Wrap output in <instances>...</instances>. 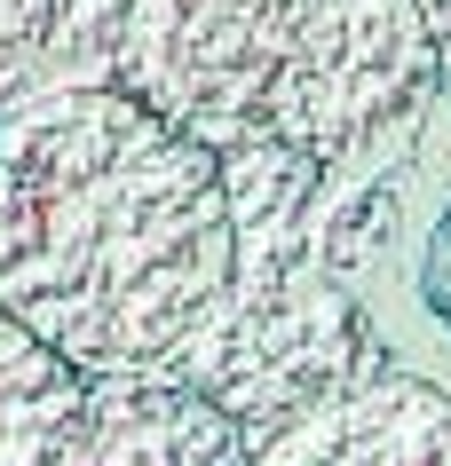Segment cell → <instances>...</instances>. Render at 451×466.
Here are the masks:
<instances>
[{
	"label": "cell",
	"instance_id": "2",
	"mask_svg": "<svg viewBox=\"0 0 451 466\" xmlns=\"http://www.w3.org/2000/svg\"><path fill=\"white\" fill-rule=\"evenodd\" d=\"M119 87L214 158L293 143L317 167L404 158L444 96L420 0H135Z\"/></svg>",
	"mask_w": 451,
	"mask_h": 466
},
{
	"label": "cell",
	"instance_id": "3",
	"mask_svg": "<svg viewBox=\"0 0 451 466\" xmlns=\"http://www.w3.org/2000/svg\"><path fill=\"white\" fill-rule=\"evenodd\" d=\"M64 466H253V451L206 388H190L175 364H150L87 371Z\"/></svg>",
	"mask_w": 451,
	"mask_h": 466
},
{
	"label": "cell",
	"instance_id": "6",
	"mask_svg": "<svg viewBox=\"0 0 451 466\" xmlns=\"http://www.w3.org/2000/svg\"><path fill=\"white\" fill-rule=\"evenodd\" d=\"M87 371H72L40 332L0 309V466H64Z\"/></svg>",
	"mask_w": 451,
	"mask_h": 466
},
{
	"label": "cell",
	"instance_id": "4",
	"mask_svg": "<svg viewBox=\"0 0 451 466\" xmlns=\"http://www.w3.org/2000/svg\"><path fill=\"white\" fill-rule=\"evenodd\" d=\"M253 466H451V395L412 371H373L270 435Z\"/></svg>",
	"mask_w": 451,
	"mask_h": 466
},
{
	"label": "cell",
	"instance_id": "1",
	"mask_svg": "<svg viewBox=\"0 0 451 466\" xmlns=\"http://www.w3.org/2000/svg\"><path fill=\"white\" fill-rule=\"evenodd\" d=\"M230 285L222 158L127 87L0 111V309L72 371L182 364Z\"/></svg>",
	"mask_w": 451,
	"mask_h": 466
},
{
	"label": "cell",
	"instance_id": "5",
	"mask_svg": "<svg viewBox=\"0 0 451 466\" xmlns=\"http://www.w3.org/2000/svg\"><path fill=\"white\" fill-rule=\"evenodd\" d=\"M135 0H0V111L64 87H119Z\"/></svg>",
	"mask_w": 451,
	"mask_h": 466
},
{
	"label": "cell",
	"instance_id": "7",
	"mask_svg": "<svg viewBox=\"0 0 451 466\" xmlns=\"http://www.w3.org/2000/svg\"><path fill=\"white\" fill-rule=\"evenodd\" d=\"M427 16V48H436V87L451 96V0H420Z\"/></svg>",
	"mask_w": 451,
	"mask_h": 466
}]
</instances>
